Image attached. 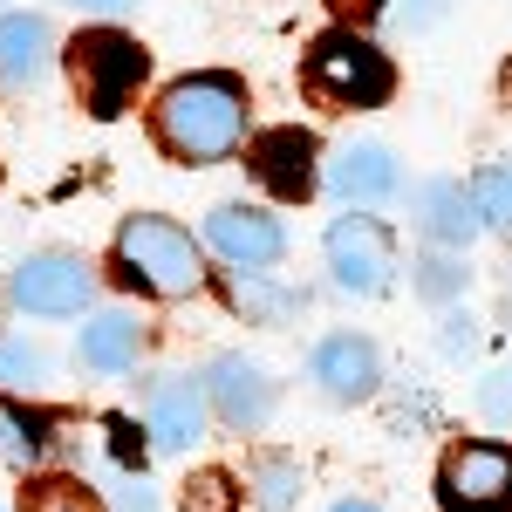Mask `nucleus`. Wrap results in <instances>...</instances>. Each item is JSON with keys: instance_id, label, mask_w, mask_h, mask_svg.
Returning a JSON list of instances; mask_svg holds the SVG:
<instances>
[{"instance_id": "1", "label": "nucleus", "mask_w": 512, "mask_h": 512, "mask_svg": "<svg viewBox=\"0 0 512 512\" xmlns=\"http://www.w3.org/2000/svg\"><path fill=\"white\" fill-rule=\"evenodd\" d=\"M151 137L178 164H219L246 137V89L233 76H178L151 103Z\"/></svg>"}, {"instance_id": "2", "label": "nucleus", "mask_w": 512, "mask_h": 512, "mask_svg": "<svg viewBox=\"0 0 512 512\" xmlns=\"http://www.w3.org/2000/svg\"><path fill=\"white\" fill-rule=\"evenodd\" d=\"M117 280L158 301H185L205 287V246L164 212H137L117 226Z\"/></svg>"}, {"instance_id": "3", "label": "nucleus", "mask_w": 512, "mask_h": 512, "mask_svg": "<svg viewBox=\"0 0 512 512\" xmlns=\"http://www.w3.org/2000/svg\"><path fill=\"white\" fill-rule=\"evenodd\" d=\"M308 89L328 96V103H342V110H376V103H390L396 69L376 41L335 28V35H321L308 48Z\"/></svg>"}, {"instance_id": "4", "label": "nucleus", "mask_w": 512, "mask_h": 512, "mask_svg": "<svg viewBox=\"0 0 512 512\" xmlns=\"http://www.w3.org/2000/svg\"><path fill=\"white\" fill-rule=\"evenodd\" d=\"M144 69H151L144 41L117 35V28H82L69 41V76H76V96L89 117H123V103L144 82Z\"/></svg>"}, {"instance_id": "5", "label": "nucleus", "mask_w": 512, "mask_h": 512, "mask_svg": "<svg viewBox=\"0 0 512 512\" xmlns=\"http://www.w3.org/2000/svg\"><path fill=\"white\" fill-rule=\"evenodd\" d=\"M7 301L28 308V315H48V321H69L96 301V267L69 253V246H41L28 253L14 274H7Z\"/></svg>"}, {"instance_id": "6", "label": "nucleus", "mask_w": 512, "mask_h": 512, "mask_svg": "<svg viewBox=\"0 0 512 512\" xmlns=\"http://www.w3.org/2000/svg\"><path fill=\"white\" fill-rule=\"evenodd\" d=\"M198 390H205V410L226 424V431H267L274 424V403H280V390H274V376L253 362V355H239V349H226V355H212L205 362V376H198Z\"/></svg>"}, {"instance_id": "7", "label": "nucleus", "mask_w": 512, "mask_h": 512, "mask_svg": "<svg viewBox=\"0 0 512 512\" xmlns=\"http://www.w3.org/2000/svg\"><path fill=\"white\" fill-rule=\"evenodd\" d=\"M321 253H328V274L342 294H390L396 280V239L383 219H369V212H349V219H335L328 239H321Z\"/></svg>"}, {"instance_id": "8", "label": "nucleus", "mask_w": 512, "mask_h": 512, "mask_svg": "<svg viewBox=\"0 0 512 512\" xmlns=\"http://www.w3.org/2000/svg\"><path fill=\"white\" fill-rule=\"evenodd\" d=\"M444 512H512V451L506 444H458L437 472Z\"/></svg>"}, {"instance_id": "9", "label": "nucleus", "mask_w": 512, "mask_h": 512, "mask_svg": "<svg viewBox=\"0 0 512 512\" xmlns=\"http://www.w3.org/2000/svg\"><path fill=\"white\" fill-rule=\"evenodd\" d=\"M321 185L342 198L349 212H369V205H390V198L403 192V164H396L390 144L349 137V144H335V151L321 158Z\"/></svg>"}, {"instance_id": "10", "label": "nucleus", "mask_w": 512, "mask_h": 512, "mask_svg": "<svg viewBox=\"0 0 512 512\" xmlns=\"http://www.w3.org/2000/svg\"><path fill=\"white\" fill-rule=\"evenodd\" d=\"M205 253H219L233 274H260V267H274L280 253H287V226H280L274 212H260V205H212V219H205V239H198Z\"/></svg>"}, {"instance_id": "11", "label": "nucleus", "mask_w": 512, "mask_h": 512, "mask_svg": "<svg viewBox=\"0 0 512 512\" xmlns=\"http://www.w3.org/2000/svg\"><path fill=\"white\" fill-rule=\"evenodd\" d=\"M246 164H253V178H260L274 198H287V205H301V198L321 192V144L301 130V123L260 130V137L246 144Z\"/></svg>"}, {"instance_id": "12", "label": "nucleus", "mask_w": 512, "mask_h": 512, "mask_svg": "<svg viewBox=\"0 0 512 512\" xmlns=\"http://www.w3.org/2000/svg\"><path fill=\"white\" fill-rule=\"evenodd\" d=\"M308 376L321 383L328 403H362V396L383 390V355L369 335H321L308 355Z\"/></svg>"}, {"instance_id": "13", "label": "nucleus", "mask_w": 512, "mask_h": 512, "mask_svg": "<svg viewBox=\"0 0 512 512\" xmlns=\"http://www.w3.org/2000/svg\"><path fill=\"white\" fill-rule=\"evenodd\" d=\"M205 390H198L192 376H158L151 396H144V437H151V451H192L198 437H205Z\"/></svg>"}, {"instance_id": "14", "label": "nucleus", "mask_w": 512, "mask_h": 512, "mask_svg": "<svg viewBox=\"0 0 512 512\" xmlns=\"http://www.w3.org/2000/svg\"><path fill=\"white\" fill-rule=\"evenodd\" d=\"M410 219H417V233L431 239L437 253H465V246L485 233L458 178H424V185H410Z\"/></svg>"}, {"instance_id": "15", "label": "nucleus", "mask_w": 512, "mask_h": 512, "mask_svg": "<svg viewBox=\"0 0 512 512\" xmlns=\"http://www.w3.org/2000/svg\"><path fill=\"white\" fill-rule=\"evenodd\" d=\"M137 349H144V321L130 315V308H96L76 335V362L89 376H130Z\"/></svg>"}, {"instance_id": "16", "label": "nucleus", "mask_w": 512, "mask_h": 512, "mask_svg": "<svg viewBox=\"0 0 512 512\" xmlns=\"http://www.w3.org/2000/svg\"><path fill=\"white\" fill-rule=\"evenodd\" d=\"M55 69V28L41 14H0V89H35Z\"/></svg>"}, {"instance_id": "17", "label": "nucleus", "mask_w": 512, "mask_h": 512, "mask_svg": "<svg viewBox=\"0 0 512 512\" xmlns=\"http://www.w3.org/2000/svg\"><path fill=\"white\" fill-rule=\"evenodd\" d=\"M226 301L246 321H260V328H280V321L308 315V294L301 287H274L267 274H226Z\"/></svg>"}, {"instance_id": "18", "label": "nucleus", "mask_w": 512, "mask_h": 512, "mask_svg": "<svg viewBox=\"0 0 512 512\" xmlns=\"http://www.w3.org/2000/svg\"><path fill=\"white\" fill-rule=\"evenodd\" d=\"M48 417L41 410H21L14 396H0V458L14 465V472H35L41 458H48Z\"/></svg>"}, {"instance_id": "19", "label": "nucleus", "mask_w": 512, "mask_h": 512, "mask_svg": "<svg viewBox=\"0 0 512 512\" xmlns=\"http://www.w3.org/2000/svg\"><path fill=\"white\" fill-rule=\"evenodd\" d=\"M301 485H308V472H301V458H287V451H260L253 472H246L253 506H267V512H287L294 499H301Z\"/></svg>"}, {"instance_id": "20", "label": "nucleus", "mask_w": 512, "mask_h": 512, "mask_svg": "<svg viewBox=\"0 0 512 512\" xmlns=\"http://www.w3.org/2000/svg\"><path fill=\"white\" fill-rule=\"evenodd\" d=\"M465 198H472L478 226H512V164H485L465 185Z\"/></svg>"}, {"instance_id": "21", "label": "nucleus", "mask_w": 512, "mask_h": 512, "mask_svg": "<svg viewBox=\"0 0 512 512\" xmlns=\"http://www.w3.org/2000/svg\"><path fill=\"white\" fill-rule=\"evenodd\" d=\"M21 512H103V506H96V492L82 478H35Z\"/></svg>"}, {"instance_id": "22", "label": "nucleus", "mask_w": 512, "mask_h": 512, "mask_svg": "<svg viewBox=\"0 0 512 512\" xmlns=\"http://www.w3.org/2000/svg\"><path fill=\"white\" fill-rule=\"evenodd\" d=\"M417 294H424V301H458V294H465V260H451V253H424V260H417Z\"/></svg>"}, {"instance_id": "23", "label": "nucleus", "mask_w": 512, "mask_h": 512, "mask_svg": "<svg viewBox=\"0 0 512 512\" xmlns=\"http://www.w3.org/2000/svg\"><path fill=\"white\" fill-rule=\"evenodd\" d=\"M185 512H239L233 472H192L185 478Z\"/></svg>"}, {"instance_id": "24", "label": "nucleus", "mask_w": 512, "mask_h": 512, "mask_svg": "<svg viewBox=\"0 0 512 512\" xmlns=\"http://www.w3.org/2000/svg\"><path fill=\"white\" fill-rule=\"evenodd\" d=\"M0 383H48V355L35 342H0Z\"/></svg>"}, {"instance_id": "25", "label": "nucleus", "mask_w": 512, "mask_h": 512, "mask_svg": "<svg viewBox=\"0 0 512 512\" xmlns=\"http://www.w3.org/2000/svg\"><path fill=\"white\" fill-rule=\"evenodd\" d=\"M103 431H110V458H117L123 472H137V478H144V458H151V444H144V431H137L130 417H110Z\"/></svg>"}, {"instance_id": "26", "label": "nucleus", "mask_w": 512, "mask_h": 512, "mask_svg": "<svg viewBox=\"0 0 512 512\" xmlns=\"http://www.w3.org/2000/svg\"><path fill=\"white\" fill-rule=\"evenodd\" d=\"M478 410H485L492 424H512V362H499V369L485 376V390H478Z\"/></svg>"}, {"instance_id": "27", "label": "nucleus", "mask_w": 512, "mask_h": 512, "mask_svg": "<svg viewBox=\"0 0 512 512\" xmlns=\"http://www.w3.org/2000/svg\"><path fill=\"white\" fill-rule=\"evenodd\" d=\"M437 349L451 355V362H465V355L478 349V321L465 315V308H451V315H444V335H437Z\"/></svg>"}, {"instance_id": "28", "label": "nucleus", "mask_w": 512, "mask_h": 512, "mask_svg": "<svg viewBox=\"0 0 512 512\" xmlns=\"http://www.w3.org/2000/svg\"><path fill=\"white\" fill-rule=\"evenodd\" d=\"M444 14H451V0H403V7H396V21H403L410 35H424V28H437Z\"/></svg>"}, {"instance_id": "29", "label": "nucleus", "mask_w": 512, "mask_h": 512, "mask_svg": "<svg viewBox=\"0 0 512 512\" xmlns=\"http://www.w3.org/2000/svg\"><path fill=\"white\" fill-rule=\"evenodd\" d=\"M117 506H123V512H158V492L130 472V478H123V492H117Z\"/></svg>"}, {"instance_id": "30", "label": "nucleus", "mask_w": 512, "mask_h": 512, "mask_svg": "<svg viewBox=\"0 0 512 512\" xmlns=\"http://www.w3.org/2000/svg\"><path fill=\"white\" fill-rule=\"evenodd\" d=\"M396 424H417V431H431V424H437V403H431V396H403V403H396Z\"/></svg>"}, {"instance_id": "31", "label": "nucleus", "mask_w": 512, "mask_h": 512, "mask_svg": "<svg viewBox=\"0 0 512 512\" xmlns=\"http://www.w3.org/2000/svg\"><path fill=\"white\" fill-rule=\"evenodd\" d=\"M69 7H82V14H130L137 0H69Z\"/></svg>"}, {"instance_id": "32", "label": "nucleus", "mask_w": 512, "mask_h": 512, "mask_svg": "<svg viewBox=\"0 0 512 512\" xmlns=\"http://www.w3.org/2000/svg\"><path fill=\"white\" fill-rule=\"evenodd\" d=\"M335 14H383V0H328Z\"/></svg>"}, {"instance_id": "33", "label": "nucleus", "mask_w": 512, "mask_h": 512, "mask_svg": "<svg viewBox=\"0 0 512 512\" xmlns=\"http://www.w3.org/2000/svg\"><path fill=\"white\" fill-rule=\"evenodd\" d=\"M328 512H383V506H369V499H342V506H328Z\"/></svg>"}, {"instance_id": "34", "label": "nucleus", "mask_w": 512, "mask_h": 512, "mask_svg": "<svg viewBox=\"0 0 512 512\" xmlns=\"http://www.w3.org/2000/svg\"><path fill=\"white\" fill-rule=\"evenodd\" d=\"M506 96H512V69H506Z\"/></svg>"}]
</instances>
